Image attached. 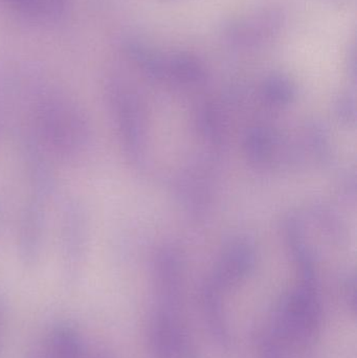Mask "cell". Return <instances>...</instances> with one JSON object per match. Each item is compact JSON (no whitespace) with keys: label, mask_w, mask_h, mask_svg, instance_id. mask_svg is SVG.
<instances>
[{"label":"cell","mask_w":357,"mask_h":358,"mask_svg":"<svg viewBox=\"0 0 357 358\" xmlns=\"http://www.w3.org/2000/svg\"><path fill=\"white\" fill-rule=\"evenodd\" d=\"M31 131L52 157L75 161L85 153L90 127L84 111L60 94H43L34 103Z\"/></svg>","instance_id":"cell-1"},{"label":"cell","mask_w":357,"mask_h":358,"mask_svg":"<svg viewBox=\"0 0 357 358\" xmlns=\"http://www.w3.org/2000/svg\"><path fill=\"white\" fill-rule=\"evenodd\" d=\"M20 148L31 197L46 203L56 189V176L50 162L52 155L31 129L22 134Z\"/></svg>","instance_id":"cell-3"},{"label":"cell","mask_w":357,"mask_h":358,"mask_svg":"<svg viewBox=\"0 0 357 358\" xmlns=\"http://www.w3.org/2000/svg\"><path fill=\"white\" fill-rule=\"evenodd\" d=\"M89 221L83 204L69 199L63 206L61 216L60 246L65 273H79L88 250Z\"/></svg>","instance_id":"cell-2"},{"label":"cell","mask_w":357,"mask_h":358,"mask_svg":"<svg viewBox=\"0 0 357 358\" xmlns=\"http://www.w3.org/2000/svg\"><path fill=\"white\" fill-rule=\"evenodd\" d=\"M0 119H1V108H0Z\"/></svg>","instance_id":"cell-6"},{"label":"cell","mask_w":357,"mask_h":358,"mask_svg":"<svg viewBox=\"0 0 357 358\" xmlns=\"http://www.w3.org/2000/svg\"><path fill=\"white\" fill-rule=\"evenodd\" d=\"M45 229V203L31 197L21 210L17 229V248L25 265L36 264L41 255Z\"/></svg>","instance_id":"cell-5"},{"label":"cell","mask_w":357,"mask_h":358,"mask_svg":"<svg viewBox=\"0 0 357 358\" xmlns=\"http://www.w3.org/2000/svg\"><path fill=\"white\" fill-rule=\"evenodd\" d=\"M281 328L289 340L306 343L314 338L320 325V309L314 296L302 292L291 296L282 308Z\"/></svg>","instance_id":"cell-4"}]
</instances>
